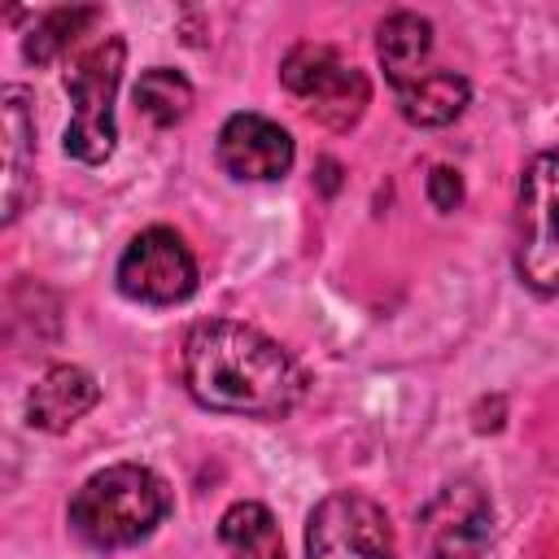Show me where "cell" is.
I'll return each mask as SVG.
<instances>
[{
	"label": "cell",
	"mask_w": 559,
	"mask_h": 559,
	"mask_svg": "<svg viewBox=\"0 0 559 559\" xmlns=\"http://www.w3.org/2000/svg\"><path fill=\"white\" fill-rule=\"evenodd\" d=\"M515 271L533 293H559V153H537L520 175Z\"/></svg>",
	"instance_id": "obj_4"
},
{
	"label": "cell",
	"mask_w": 559,
	"mask_h": 559,
	"mask_svg": "<svg viewBox=\"0 0 559 559\" xmlns=\"http://www.w3.org/2000/svg\"><path fill=\"white\" fill-rule=\"evenodd\" d=\"M293 157H297L293 135L262 114H231L218 131V162L231 179H253V183L280 179L288 175Z\"/></svg>",
	"instance_id": "obj_9"
},
{
	"label": "cell",
	"mask_w": 559,
	"mask_h": 559,
	"mask_svg": "<svg viewBox=\"0 0 559 559\" xmlns=\"http://www.w3.org/2000/svg\"><path fill=\"white\" fill-rule=\"evenodd\" d=\"M428 201H432L441 214L459 210V205H463V175H459L454 166H432V170H428Z\"/></svg>",
	"instance_id": "obj_17"
},
{
	"label": "cell",
	"mask_w": 559,
	"mask_h": 559,
	"mask_svg": "<svg viewBox=\"0 0 559 559\" xmlns=\"http://www.w3.org/2000/svg\"><path fill=\"white\" fill-rule=\"evenodd\" d=\"M135 109L153 122V127H175V122H183L188 114H192V83L179 74V70H170V66H153V70H144L140 74V83H135Z\"/></svg>",
	"instance_id": "obj_15"
},
{
	"label": "cell",
	"mask_w": 559,
	"mask_h": 559,
	"mask_svg": "<svg viewBox=\"0 0 559 559\" xmlns=\"http://www.w3.org/2000/svg\"><path fill=\"white\" fill-rule=\"evenodd\" d=\"M467 96H472V87L459 70L432 66L424 79H415L411 87L397 92V109L415 127H445L467 109Z\"/></svg>",
	"instance_id": "obj_13"
},
{
	"label": "cell",
	"mask_w": 559,
	"mask_h": 559,
	"mask_svg": "<svg viewBox=\"0 0 559 559\" xmlns=\"http://www.w3.org/2000/svg\"><path fill=\"white\" fill-rule=\"evenodd\" d=\"M280 79L293 96L310 100V118H319L323 127H354L371 100V87H367V74L345 66L336 57V48L328 44H297L284 66H280Z\"/></svg>",
	"instance_id": "obj_6"
},
{
	"label": "cell",
	"mask_w": 559,
	"mask_h": 559,
	"mask_svg": "<svg viewBox=\"0 0 559 559\" xmlns=\"http://www.w3.org/2000/svg\"><path fill=\"white\" fill-rule=\"evenodd\" d=\"M122 61H127V44L118 35H105L66 66V96L74 105L66 127V153L83 166H100L118 144L114 92L122 83Z\"/></svg>",
	"instance_id": "obj_3"
},
{
	"label": "cell",
	"mask_w": 559,
	"mask_h": 559,
	"mask_svg": "<svg viewBox=\"0 0 559 559\" xmlns=\"http://www.w3.org/2000/svg\"><path fill=\"white\" fill-rule=\"evenodd\" d=\"M122 297L140 306H179L197 293V258L170 227H144L118 258L114 271Z\"/></svg>",
	"instance_id": "obj_7"
},
{
	"label": "cell",
	"mask_w": 559,
	"mask_h": 559,
	"mask_svg": "<svg viewBox=\"0 0 559 559\" xmlns=\"http://www.w3.org/2000/svg\"><path fill=\"white\" fill-rule=\"evenodd\" d=\"M183 384L201 406L249 419H280L306 393L293 354L236 319H205L183 336Z\"/></svg>",
	"instance_id": "obj_1"
},
{
	"label": "cell",
	"mask_w": 559,
	"mask_h": 559,
	"mask_svg": "<svg viewBox=\"0 0 559 559\" xmlns=\"http://www.w3.org/2000/svg\"><path fill=\"white\" fill-rule=\"evenodd\" d=\"M96 397H100L96 380H92L83 367L61 362V367H48V371L35 380V389H31V397H26V419H31V428L66 432V428H74V424L96 406Z\"/></svg>",
	"instance_id": "obj_11"
},
{
	"label": "cell",
	"mask_w": 559,
	"mask_h": 559,
	"mask_svg": "<svg viewBox=\"0 0 559 559\" xmlns=\"http://www.w3.org/2000/svg\"><path fill=\"white\" fill-rule=\"evenodd\" d=\"M0 127H4V223H13L31 197L35 175V109L31 92L9 83L0 92Z\"/></svg>",
	"instance_id": "obj_10"
},
{
	"label": "cell",
	"mask_w": 559,
	"mask_h": 559,
	"mask_svg": "<svg viewBox=\"0 0 559 559\" xmlns=\"http://www.w3.org/2000/svg\"><path fill=\"white\" fill-rule=\"evenodd\" d=\"M376 52H380V66H384L393 92L411 87L415 79H424L432 70L428 66V57H432V22L419 17V13H406V9L389 13L380 22V31H376Z\"/></svg>",
	"instance_id": "obj_12"
},
{
	"label": "cell",
	"mask_w": 559,
	"mask_h": 559,
	"mask_svg": "<svg viewBox=\"0 0 559 559\" xmlns=\"http://www.w3.org/2000/svg\"><path fill=\"white\" fill-rule=\"evenodd\" d=\"M218 542L227 559H284L280 524L262 502H231L218 520Z\"/></svg>",
	"instance_id": "obj_14"
},
{
	"label": "cell",
	"mask_w": 559,
	"mask_h": 559,
	"mask_svg": "<svg viewBox=\"0 0 559 559\" xmlns=\"http://www.w3.org/2000/svg\"><path fill=\"white\" fill-rule=\"evenodd\" d=\"M493 537V502L476 480H450L419 511V542L428 559H480Z\"/></svg>",
	"instance_id": "obj_8"
},
{
	"label": "cell",
	"mask_w": 559,
	"mask_h": 559,
	"mask_svg": "<svg viewBox=\"0 0 559 559\" xmlns=\"http://www.w3.org/2000/svg\"><path fill=\"white\" fill-rule=\"evenodd\" d=\"M170 511L166 480L144 463H114L79 485L70 498L74 533L96 550H122L144 542Z\"/></svg>",
	"instance_id": "obj_2"
},
{
	"label": "cell",
	"mask_w": 559,
	"mask_h": 559,
	"mask_svg": "<svg viewBox=\"0 0 559 559\" xmlns=\"http://www.w3.org/2000/svg\"><path fill=\"white\" fill-rule=\"evenodd\" d=\"M92 22H96V9H52V13H44V17L31 26L26 44H22L26 61L48 66V61L61 57V52H66Z\"/></svg>",
	"instance_id": "obj_16"
},
{
	"label": "cell",
	"mask_w": 559,
	"mask_h": 559,
	"mask_svg": "<svg viewBox=\"0 0 559 559\" xmlns=\"http://www.w3.org/2000/svg\"><path fill=\"white\" fill-rule=\"evenodd\" d=\"M306 559H397L384 507L358 489L328 493L306 520Z\"/></svg>",
	"instance_id": "obj_5"
}]
</instances>
